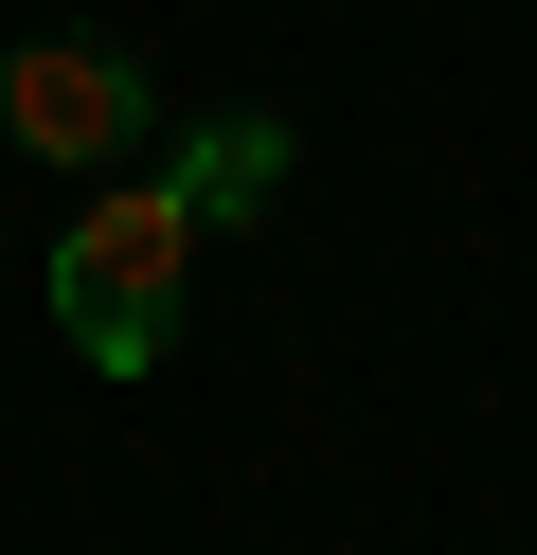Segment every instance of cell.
Returning a JSON list of instances; mask_svg holds the SVG:
<instances>
[{
  "mask_svg": "<svg viewBox=\"0 0 537 555\" xmlns=\"http://www.w3.org/2000/svg\"><path fill=\"white\" fill-rule=\"evenodd\" d=\"M197 251H215V233L179 216V180H90V216L54 233V323H72V359H90V376H162Z\"/></svg>",
  "mask_w": 537,
  "mask_h": 555,
  "instance_id": "obj_1",
  "label": "cell"
},
{
  "mask_svg": "<svg viewBox=\"0 0 537 555\" xmlns=\"http://www.w3.org/2000/svg\"><path fill=\"white\" fill-rule=\"evenodd\" d=\"M0 144L54 162V180H126V144H162L143 54H107V37H18V54H0Z\"/></svg>",
  "mask_w": 537,
  "mask_h": 555,
  "instance_id": "obj_2",
  "label": "cell"
},
{
  "mask_svg": "<svg viewBox=\"0 0 537 555\" xmlns=\"http://www.w3.org/2000/svg\"><path fill=\"white\" fill-rule=\"evenodd\" d=\"M286 162H305V144H286L269 108H215V126H179V144H162V180H179V216H197V233H233V216H269V197H286Z\"/></svg>",
  "mask_w": 537,
  "mask_h": 555,
  "instance_id": "obj_3",
  "label": "cell"
}]
</instances>
